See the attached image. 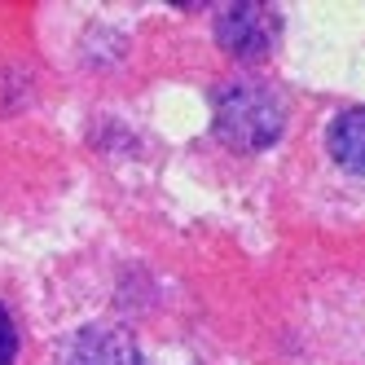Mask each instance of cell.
<instances>
[{
    "instance_id": "cell-1",
    "label": "cell",
    "mask_w": 365,
    "mask_h": 365,
    "mask_svg": "<svg viewBox=\"0 0 365 365\" xmlns=\"http://www.w3.org/2000/svg\"><path fill=\"white\" fill-rule=\"evenodd\" d=\"M286 101L259 80H229L216 93V137L233 150H264L282 137Z\"/></svg>"
},
{
    "instance_id": "cell-2",
    "label": "cell",
    "mask_w": 365,
    "mask_h": 365,
    "mask_svg": "<svg viewBox=\"0 0 365 365\" xmlns=\"http://www.w3.org/2000/svg\"><path fill=\"white\" fill-rule=\"evenodd\" d=\"M277 31H282V18L277 9L259 5V0H242V5H225L216 14V40L225 53L233 58H269L273 44H277Z\"/></svg>"
},
{
    "instance_id": "cell-3",
    "label": "cell",
    "mask_w": 365,
    "mask_h": 365,
    "mask_svg": "<svg viewBox=\"0 0 365 365\" xmlns=\"http://www.w3.org/2000/svg\"><path fill=\"white\" fill-rule=\"evenodd\" d=\"M66 365H141V352L115 326H84L66 348Z\"/></svg>"
},
{
    "instance_id": "cell-4",
    "label": "cell",
    "mask_w": 365,
    "mask_h": 365,
    "mask_svg": "<svg viewBox=\"0 0 365 365\" xmlns=\"http://www.w3.org/2000/svg\"><path fill=\"white\" fill-rule=\"evenodd\" d=\"M330 154L339 168L361 172L365 176V110H344L330 123V137H326Z\"/></svg>"
},
{
    "instance_id": "cell-5",
    "label": "cell",
    "mask_w": 365,
    "mask_h": 365,
    "mask_svg": "<svg viewBox=\"0 0 365 365\" xmlns=\"http://www.w3.org/2000/svg\"><path fill=\"white\" fill-rule=\"evenodd\" d=\"M14 356H18V326L9 317V308L0 304V365H14Z\"/></svg>"
}]
</instances>
